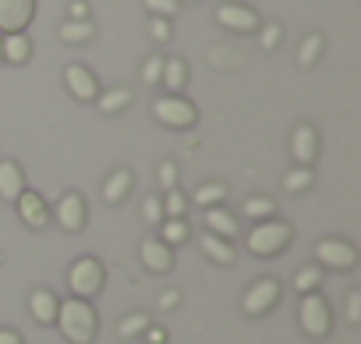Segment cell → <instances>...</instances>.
I'll return each mask as SVG.
<instances>
[{
	"instance_id": "1",
	"label": "cell",
	"mask_w": 361,
	"mask_h": 344,
	"mask_svg": "<svg viewBox=\"0 0 361 344\" xmlns=\"http://www.w3.org/2000/svg\"><path fill=\"white\" fill-rule=\"evenodd\" d=\"M64 333L68 344H92L96 340V330H99V319H96V309L85 302V298H68L57 305V319H54Z\"/></svg>"
},
{
	"instance_id": "2",
	"label": "cell",
	"mask_w": 361,
	"mask_h": 344,
	"mask_svg": "<svg viewBox=\"0 0 361 344\" xmlns=\"http://www.w3.org/2000/svg\"><path fill=\"white\" fill-rule=\"evenodd\" d=\"M290 238H294V227L290 224H283V220H259L252 231H248V252H255V256H280L287 245H290Z\"/></svg>"
},
{
	"instance_id": "3",
	"label": "cell",
	"mask_w": 361,
	"mask_h": 344,
	"mask_svg": "<svg viewBox=\"0 0 361 344\" xmlns=\"http://www.w3.org/2000/svg\"><path fill=\"white\" fill-rule=\"evenodd\" d=\"M298 323H301L305 337H312V340H322V337L333 330V312H329V302H326L319 291H312V295H301Z\"/></svg>"
},
{
	"instance_id": "4",
	"label": "cell",
	"mask_w": 361,
	"mask_h": 344,
	"mask_svg": "<svg viewBox=\"0 0 361 344\" xmlns=\"http://www.w3.org/2000/svg\"><path fill=\"white\" fill-rule=\"evenodd\" d=\"M103 266L96 263V259H78V263H71V270H68V287H71V298H96L99 291H103Z\"/></svg>"
},
{
	"instance_id": "5",
	"label": "cell",
	"mask_w": 361,
	"mask_h": 344,
	"mask_svg": "<svg viewBox=\"0 0 361 344\" xmlns=\"http://www.w3.org/2000/svg\"><path fill=\"white\" fill-rule=\"evenodd\" d=\"M152 117L166 128H192L199 121V110L188 103V100H180V96H159L152 103Z\"/></svg>"
},
{
	"instance_id": "6",
	"label": "cell",
	"mask_w": 361,
	"mask_h": 344,
	"mask_svg": "<svg viewBox=\"0 0 361 344\" xmlns=\"http://www.w3.org/2000/svg\"><path fill=\"white\" fill-rule=\"evenodd\" d=\"M315 259L340 273V270H354L357 266V249L350 242H340V238H322L315 245Z\"/></svg>"
},
{
	"instance_id": "7",
	"label": "cell",
	"mask_w": 361,
	"mask_h": 344,
	"mask_svg": "<svg viewBox=\"0 0 361 344\" xmlns=\"http://www.w3.org/2000/svg\"><path fill=\"white\" fill-rule=\"evenodd\" d=\"M276 302H280V284H276L273 277H262V280H255V284L245 291L241 309H245V316H266Z\"/></svg>"
},
{
	"instance_id": "8",
	"label": "cell",
	"mask_w": 361,
	"mask_h": 344,
	"mask_svg": "<svg viewBox=\"0 0 361 344\" xmlns=\"http://www.w3.org/2000/svg\"><path fill=\"white\" fill-rule=\"evenodd\" d=\"M36 18V0H0V32H25Z\"/></svg>"
},
{
	"instance_id": "9",
	"label": "cell",
	"mask_w": 361,
	"mask_h": 344,
	"mask_svg": "<svg viewBox=\"0 0 361 344\" xmlns=\"http://www.w3.org/2000/svg\"><path fill=\"white\" fill-rule=\"evenodd\" d=\"M64 85L78 103H96V96H99V82L85 64H68L64 68Z\"/></svg>"
},
{
	"instance_id": "10",
	"label": "cell",
	"mask_w": 361,
	"mask_h": 344,
	"mask_svg": "<svg viewBox=\"0 0 361 344\" xmlns=\"http://www.w3.org/2000/svg\"><path fill=\"white\" fill-rule=\"evenodd\" d=\"M216 22L231 32H255L259 29V15L245 4H220L216 8Z\"/></svg>"
},
{
	"instance_id": "11",
	"label": "cell",
	"mask_w": 361,
	"mask_h": 344,
	"mask_svg": "<svg viewBox=\"0 0 361 344\" xmlns=\"http://www.w3.org/2000/svg\"><path fill=\"white\" fill-rule=\"evenodd\" d=\"M15 203H18V217H22V224H29L32 231H43V227L50 224V210H47V199H43V196H36V192H22Z\"/></svg>"
},
{
	"instance_id": "12",
	"label": "cell",
	"mask_w": 361,
	"mask_h": 344,
	"mask_svg": "<svg viewBox=\"0 0 361 344\" xmlns=\"http://www.w3.org/2000/svg\"><path fill=\"white\" fill-rule=\"evenodd\" d=\"M290 153H294L298 167H312V163H315V156H319V135H315L312 124H298V128H294Z\"/></svg>"
},
{
	"instance_id": "13",
	"label": "cell",
	"mask_w": 361,
	"mask_h": 344,
	"mask_svg": "<svg viewBox=\"0 0 361 344\" xmlns=\"http://www.w3.org/2000/svg\"><path fill=\"white\" fill-rule=\"evenodd\" d=\"M57 224L64 227V231H82L85 227V199L78 196V192H68L61 203H57Z\"/></svg>"
},
{
	"instance_id": "14",
	"label": "cell",
	"mask_w": 361,
	"mask_h": 344,
	"mask_svg": "<svg viewBox=\"0 0 361 344\" xmlns=\"http://www.w3.org/2000/svg\"><path fill=\"white\" fill-rule=\"evenodd\" d=\"M138 252H142L145 270H152V273H166V270L173 266V252H170V245H163L159 238H145Z\"/></svg>"
},
{
	"instance_id": "15",
	"label": "cell",
	"mask_w": 361,
	"mask_h": 344,
	"mask_svg": "<svg viewBox=\"0 0 361 344\" xmlns=\"http://www.w3.org/2000/svg\"><path fill=\"white\" fill-rule=\"evenodd\" d=\"M25 192V174L15 160H0V199L15 203Z\"/></svg>"
},
{
	"instance_id": "16",
	"label": "cell",
	"mask_w": 361,
	"mask_h": 344,
	"mask_svg": "<svg viewBox=\"0 0 361 344\" xmlns=\"http://www.w3.org/2000/svg\"><path fill=\"white\" fill-rule=\"evenodd\" d=\"M57 305H61V298H57L50 287H39V291H32V298H29L32 319L43 323V326H50V323L57 319Z\"/></svg>"
},
{
	"instance_id": "17",
	"label": "cell",
	"mask_w": 361,
	"mask_h": 344,
	"mask_svg": "<svg viewBox=\"0 0 361 344\" xmlns=\"http://www.w3.org/2000/svg\"><path fill=\"white\" fill-rule=\"evenodd\" d=\"M0 54H4L8 64H25L32 57V43L25 32H11V36H0Z\"/></svg>"
},
{
	"instance_id": "18",
	"label": "cell",
	"mask_w": 361,
	"mask_h": 344,
	"mask_svg": "<svg viewBox=\"0 0 361 344\" xmlns=\"http://www.w3.org/2000/svg\"><path fill=\"white\" fill-rule=\"evenodd\" d=\"M135 185V174H131V170H114V174L106 178V185H103V199L110 203V206H117L124 196H128V189Z\"/></svg>"
},
{
	"instance_id": "19",
	"label": "cell",
	"mask_w": 361,
	"mask_h": 344,
	"mask_svg": "<svg viewBox=\"0 0 361 344\" xmlns=\"http://www.w3.org/2000/svg\"><path fill=\"white\" fill-rule=\"evenodd\" d=\"M206 224H209V235H216V238H234L238 235V220L224 206H209L206 210Z\"/></svg>"
},
{
	"instance_id": "20",
	"label": "cell",
	"mask_w": 361,
	"mask_h": 344,
	"mask_svg": "<svg viewBox=\"0 0 361 344\" xmlns=\"http://www.w3.org/2000/svg\"><path fill=\"white\" fill-rule=\"evenodd\" d=\"M159 82L170 89V96H177L180 89H185V82H188V64L180 61V57L163 61V78H159Z\"/></svg>"
},
{
	"instance_id": "21",
	"label": "cell",
	"mask_w": 361,
	"mask_h": 344,
	"mask_svg": "<svg viewBox=\"0 0 361 344\" xmlns=\"http://www.w3.org/2000/svg\"><path fill=\"white\" fill-rule=\"evenodd\" d=\"M202 252H206L213 263H220V266H231L234 256H238V252L231 249V242H227V238H216V235H206V238H202Z\"/></svg>"
},
{
	"instance_id": "22",
	"label": "cell",
	"mask_w": 361,
	"mask_h": 344,
	"mask_svg": "<svg viewBox=\"0 0 361 344\" xmlns=\"http://www.w3.org/2000/svg\"><path fill=\"white\" fill-rule=\"evenodd\" d=\"M128 103H131V89H106V93L96 96V107L103 114H121Z\"/></svg>"
},
{
	"instance_id": "23",
	"label": "cell",
	"mask_w": 361,
	"mask_h": 344,
	"mask_svg": "<svg viewBox=\"0 0 361 344\" xmlns=\"http://www.w3.org/2000/svg\"><path fill=\"white\" fill-rule=\"evenodd\" d=\"M188 235H192V227H188L185 220H180V217H166V220H163V238H159V242L173 249V245L185 242Z\"/></svg>"
},
{
	"instance_id": "24",
	"label": "cell",
	"mask_w": 361,
	"mask_h": 344,
	"mask_svg": "<svg viewBox=\"0 0 361 344\" xmlns=\"http://www.w3.org/2000/svg\"><path fill=\"white\" fill-rule=\"evenodd\" d=\"M276 213V203L269 199V196H252V199H245V217L248 220H269Z\"/></svg>"
},
{
	"instance_id": "25",
	"label": "cell",
	"mask_w": 361,
	"mask_h": 344,
	"mask_svg": "<svg viewBox=\"0 0 361 344\" xmlns=\"http://www.w3.org/2000/svg\"><path fill=\"white\" fill-rule=\"evenodd\" d=\"M224 199H227V189L220 185V182H209V185H202L195 196H192V203H199V206H224Z\"/></svg>"
},
{
	"instance_id": "26",
	"label": "cell",
	"mask_w": 361,
	"mask_h": 344,
	"mask_svg": "<svg viewBox=\"0 0 361 344\" xmlns=\"http://www.w3.org/2000/svg\"><path fill=\"white\" fill-rule=\"evenodd\" d=\"M92 22H64L61 25V40L64 43H85V40H92Z\"/></svg>"
},
{
	"instance_id": "27",
	"label": "cell",
	"mask_w": 361,
	"mask_h": 344,
	"mask_svg": "<svg viewBox=\"0 0 361 344\" xmlns=\"http://www.w3.org/2000/svg\"><path fill=\"white\" fill-rule=\"evenodd\" d=\"M319 284H322V270H319V266H301V270H298V277H294V287H298L301 295L319 291Z\"/></svg>"
},
{
	"instance_id": "28",
	"label": "cell",
	"mask_w": 361,
	"mask_h": 344,
	"mask_svg": "<svg viewBox=\"0 0 361 344\" xmlns=\"http://www.w3.org/2000/svg\"><path fill=\"white\" fill-rule=\"evenodd\" d=\"M312 182H315L312 167H294L290 174L283 178V189H287V192H305V189H312Z\"/></svg>"
},
{
	"instance_id": "29",
	"label": "cell",
	"mask_w": 361,
	"mask_h": 344,
	"mask_svg": "<svg viewBox=\"0 0 361 344\" xmlns=\"http://www.w3.org/2000/svg\"><path fill=\"white\" fill-rule=\"evenodd\" d=\"M145 326H149V316L131 312V316H124V319L117 323V333H121V337H142V333H145Z\"/></svg>"
},
{
	"instance_id": "30",
	"label": "cell",
	"mask_w": 361,
	"mask_h": 344,
	"mask_svg": "<svg viewBox=\"0 0 361 344\" xmlns=\"http://www.w3.org/2000/svg\"><path fill=\"white\" fill-rule=\"evenodd\" d=\"M319 54H322V36H308V40L301 43V50H298V64H301V68H312V64L319 61Z\"/></svg>"
},
{
	"instance_id": "31",
	"label": "cell",
	"mask_w": 361,
	"mask_h": 344,
	"mask_svg": "<svg viewBox=\"0 0 361 344\" xmlns=\"http://www.w3.org/2000/svg\"><path fill=\"white\" fill-rule=\"evenodd\" d=\"M159 203H163V213H166V217H185V210H188V199L180 196L177 189H173V192H166Z\"/></svg>"
},
{
	"instance_id": "32",
	"label": "cell",
	"mask_w": 361,
	"mask_h": 344,
	"mask_svg": "<svg viewBox=\"0 0 361 344\" xmlns=\"http://www.w3.org/2000/svg\"><path fill=\"white\" fill-rule=\"evenodd\" d=\"M159 78H163V57H149L145 68H142V82L145 85H159Z\"/></svg>"
},
{
	"instance_id": "33",
	"label": "cell",
	"mask_w": 361,
	"mask_h": 344,
	"mask_svg": "<svg viewBox=\"0 0 361 344\" xmlns=\"http://www.w3.org/2000/svg\"><path fill=\"white\" fill-rule=\"evenodd\" d=\"M145 8L152 11V18H173L177 15V0H145Z\"/></svg>"
},
{
	"instance_id": "34",
	"label": "cell",
	"mask_w": 361,
	"mask_h": 344,
	"mask_svg": "<svg viewBox=\"0 0 361 344\" xmlns=\"http://www.w3.org/2000/svg\"><path fill=\"white\" fill-rule=\"evenodd\" d=\"M142 217H145V224H163V203H159V196H152V199H145V206H142Z\"/></svg>"
},
{
	"instance_id": "35",
	"label": "cell",
	"mask_w": 361,
	"mask_h": 344,
	"mask_svg": "<svg viewBox=\"0 0 361 344\" xmlns=\"http://www.w3.org/2000/svg\"><path fill=\"white\" fill-rule=\"evenodd\" d=\"M156 178H159V189H163V192H173V189H177V167H173V163H163Z\"/></svg>"
},
{
	"instance_id": "36",
	"label": "cell",
	"mask_w": 361,
	"mask_h": 344,
	"mask_svg": "<svg viewBox=\"0 0 361 344\" xmlns=\"http://www.w3.org/2000/svg\"><path fill=\"white\" fill-rule=\"evenodd\" d=\"M149 32H152V40H156V43H166V40L173 36L170 18H152V22H149Z\"/></svg>"
},
{
	"instance_id": "37",
	"label": "cell",
	"mask_w": 361,
	"mask_h": 344,
	"mask_svg": "<svg viewBox=\"0 0 361 344\" xmlns=\"http://www.w3.org/2000/svg\"><path fill=\"white\" fill-rule=\"evenodd\" d=\"M280 40H283V29L280 25H266L262 29V50H276Z\"/></svg>"
},
{
	"instance_id": "38",
	"label": "cell",
	"mask_w": 361,
	"mask_h": 344,
	"mask_svg": "<svg viewBox=\"0 0 361 344\" xmlns=\"http://www.w3.org/2000/svg\"><path fill=\"white\" fill-rule=\"evenodd\" d=\"M347 319L350 323L361 319V291H350V298H347Z\"/></svg>"
},
{
	"instance_id": "39",
	"label": "cell",
	"mask_w": 361,
	"mask_h": 344,
	"mask_svg": "<svg viewBox=\"0 0 361 344\" xmlns=\"http://www.w3.org/2000/svg\"><path fill=\"white\" fill-rule=\"evenodd\" d=\"M68 15H71V22H89V4H85V0H71Z\"/></svg>"
},
{
	"instance_id": "40",
	"label": "cell",
	"mask_w": 361,
	"mask_h": 344,
	"mask_svg": "<svg viewBox=\"0 0 361 344\" xmlns=\"http://www.w3.org/2000/svg\"><path fill=\"white\" fill-rule=\"evenodd\" d=\"M142 337H145L149 344H166V330H159V326H152V323L145 326V333H142Z\"/></svg>"
},
{
	"instance_id": "41",
	"label": "cell",
	"mask_w": 361,
	"mask_h": 344,
	"mask_svg": "<svg viewBox=\"0 0 361 344\" xmlns=\"http://www.w3.org/2000/svg\"><path fill=\"white\" fill-rule=\"evenodd\" d=\"M0 344H25V337L18 330H8V326H0Z\"/></svg>"
},
{
	"instance_id": "42",
	"label": "cell",
	"mask_w": 361,
	"mask_h": 344,
	"mask_svg": "<svg viewBox=\"0 0 361 344\" xmlns=\"http://www.w3.org/2000/svg\"><path fill=\"white\" fill-rule=\"evenodd\" d=\"M177 302H180V295H177V291H163V295H159V305H163V309H173Z\"/></svg>"
},
{
	"instance_id": "43",
	"label": "cell",
	"mask_w": 361,
	"mask_h": 344,
	"mask_svg": "<svg viewBox=\"0 0 361 344\" xmlns=\"http://www.w3.org/2000/svg\"><path fill=\"white\" fill-rule=\"evenodd\" d=\"M188 4H199V0H188Z\"/></svg>"
},
{
	"instance_id": "44",
	"label": "cell",
	"mask_w": 361,
	"mask_h": 344,
	"mask_svg": "<svg viewBox=\"0 0 361 344\" xmlns=\"http://www.w3.org/2000/svg\"><path fill=\"white\" fill-rule=\"evenodd\" d=\"M0 64H4V54H0Z\"/></svg>"
}]
</instances>
